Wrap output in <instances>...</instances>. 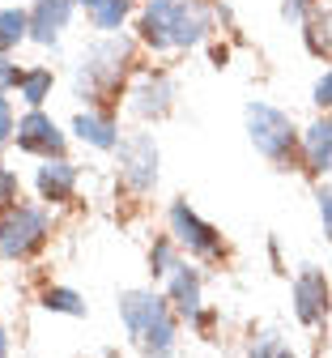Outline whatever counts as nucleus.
Segmentation results:
<instances>
[{"label":"nucleus","instance_id":"obj_22","mask_svg":"<svg viewBox=\"0 0 332 358\" xmlns=\"http://www.w3.org/2000/svg\"><path fill=\"white\" fill-rule=\"evenodd\" d=\"M17 85H22V69L0 52V94H9V90H17Z\"/></svg>","mask_w":332,"mask_h":358},{"label":"nucleus","instance_id":"obj_26","mask_svg":"<svg viewBox=\"0 0 332 358\" xmlns=\"http://www.w3.org/2000/svg\"><path fill=\"white\" fill-rule=\"evenodd\" d=\"M315 5H319V0H286V5H281V17H286V22H303Z\"/></svg>","mask_w":332,"mask_h":358},{"label":"nucleus","instance_id":"obj_17","mask_svg":"<svg viewBox=\"0 0 332 358\" xmlns=\"http://www.w3.org/2000/svg\"><path fill=\"white\" fill-rule=\"evenodd\" d=\"M22 38H30V13H22V9H0V52L17 48Z\"/></svg>","mask_w":332,"mask_h":358},{"label":"nucleus","instance_id":"obj_15","mask_svg":"<svg viewBox=\"0 0 332 358\" xmlns=\"http://www.w3.org/2000/svg\"><path fill=\"white\" fill-rule=\"evenodd\" d=\"M73 132L85 145H94V150H115L120 145V128H115V120L107 111H81L73 120Z\"/></svg>","mask_w":332,"mask_h":358},{"label":"nucleus","instance_id":"obj_4","mask_svg":"<svg viewBox=\"0 0 332 358\" xmlns=\"http://www.w3.org/2000/svg\"><path fill=\"white\" fill-rule=\"evenodd\" d=\"M243 115H247V137H252L256 154H264L281 171H290L294 158L303 154V132L294 128V120L281 107H268V103H247Z\"/></svg>","mask_w":332,"mask_h":358},{"label":"nucleus","instance_id":"obj_16","mask_svg":"<svg viewBox=\"0 0 332 358\" xmlns=\"http://www.w3.org/2000/svg\"><path fill=\"white\" fill-rule=\"evenodd\" d=\"M132 13V0H99V5L89 9V22H94V30H103V34H111V30H120L124 26V17Z\"/></svg>","mask_w":332,"mask_h":358},{"label":"nucleus","instance_id":"obj_2","mask_svg":"<svg viewBox=\"0 0 332 358\" xmlns=\"http://www.w3.org/2000/svg\"><path fill=\"white\" fill-rule=\"evenodd\" d=\"M120 316H124V329L136 341V350H145V354H171L175 350L179 320L171 311V299H162L154 290H124Z\"/></svg>","mask_w":332,"mask_h":358},{"label":"nucleus","instance_id":"obj_27","mask_svg":"<svg viewBox=\"0 0 332 358\" xmlns=\"http://www.w3.org/2000/svg\"><path fill=\"white\" fill-rule=\"evenodd\" d=\"M13 196H17V179H13V171L0 166V205H9Z\"/></svg>","mask_w":332,"mask_h":358},{"label":"nucleus","instance_id":"obj_3","mask_svg":"<svg viewBox=\"0 0 332 358\" xmlns=\"http://www.w3.org/2000/svg\"><path fill=\"white\" fill-rule=\"evenodd\" d=\"M132 64V43L128 38H103L81 56L77 64V99L103 103L124 85V73Z\"/></svg>","mask_w":332,"mask_h":358},{"label":"nucleus","instance_id":"obj_29","mask_svg":"<svg viewBox=\"0 0 332 358\" xmlns=\"http://www.w3.org/2000/svg\"><path fill=\"white\" fill-rule=\"evenodd\" d=\"M77 5H85V9H94V5H99V0H77Z\"/></svg>","mask_w":332,"mask_h":358},{"label":"nucleus","instance_id":"obj_20","mask_svg":"<svg viewBox=\"0 0 332 358\" xmlns=\"http://www.w3.org/2000/svg\"><path fill=\"white\" fill-rule=\"evenodd\" d=\"M175 264H179V239H175V235H171V239H158V243L150 248V268H154L158 278H166Z\"/></svg>","mask_w":332,"mask_h":358},{"label":"nucleus","instance_id":"obj_23","mask_svg":"<svg viewBox=\"0 0 332 358\" xmlns=\"http://www.w3.org/2000/svg\"><path fill=\"white\" fill-rule=\"evenodd\" d=\"M252 354H277V358H286V354H290V341H281L277 333H264V337L252 345Z\"/></svg>","mask_w":332,"mask_h":358},{"label":"nucleus","instance_id":"obj_10","mask_svg":"<svg viewBox=\"0 0 332 358\" xmlns=\"http://www.w3.org/2000/svg\"><path fill=\"white\" fill-rule=\"evenodd\" d=\"M132 115L136 120H162L171 115L175 107V81L166 73H150V77H140V85L132 90Z\"/></svg>","mask_w":332,"mask_h":358},{"label":"nucleus","instance_id":"obj_13","mask_svg":"<svg viewBox=\"0 0 332 358\" xmlns=\"http://www.w3.org/2000/svg\"><path fill=\"white\" fill-rule=\"evenodd\" d=\"M73 5H77V0H38L34 13H30V38L43 43V48H56L60 30L73 17Z\"/></svg>","mask_w":332,"mask_h":358},{"label":"nucleus","instance_id":"obj_14","mask_svg":"<svg viewBox=\"0 0 332 358\" xmlns=\"http://www.w3.org/2000/svg\"><path fill=\"white\" fill-rule=\"evenodd\" d=\"M303 162L315 175H332V115H319L303 132Z\"/></svg>","mask_w":332,"mask_h":358},{"label":"nucleus","instance_id":"obj_9","mask_svg":"<svg viewBox=\"0 0 332 358\" xmlns=\"http://www.w3.org/2000/svg\"><path fill=\"white\" fill-rule=\"evenodd\" d=\"M17 150L26 154H38V158H64V132L47 120L38 107H30L22 120H17V132H13Z\"/></svg>","mask_w":332,"mask_h":358},{"label":"nucleus","instance_id":"obj_28","mask_svg":"<svg viewBox=\"0 0 332 358\" xmlns=\"http://www.w3.org/2000/svg\"><path fill=\"white\" fill-rule=\"evenodd\" d=\"M9 354V337H5V324H0V358Z\"/></svg>","mask_w":332,"mask_h":358},{"label":"nucleus","instance_id":"obj_1","mask_svg":"<svg viewBox=\"0 0 332 358\" xmlns=\"http://www.w3.org/2000/svg\"><path fill=\"white\" fill-rule=\"evenodd\" d=\"M140 38L154 52H171V48H196L209 34V13L192 0H150L140 9Z\"/></svg>","mask_w":332,"mask_h":358},{"label":"nucleus","instance_id":"obj_21","mask_svg":"<svg viewBox=\"0 0 332 358\" xmlns=\"http://www.w3.org/2000/svg\"><path fill=\"white\" fill-rule=\"evenodd\" d=\"M315 205H319V227H324V239L332 243V184H319V188H315Z\"/></svg>","mask_w":332,"mask_h":358},{"label":"nucleus","instance_id":"obj_24","mask_svg":"<svg viewBox=\"0 0 332 358\" xmlns=\"http://www.w3.org/2000/svg\"><path fill=\"white\" fill-rule=\"evenodd\" d=\"M13 132H17L13 107H9V99H5V94H0V145H9V141H13Z\"/></svg>","mask_w":332,"mask_h":358},{"label":"nucleus","instance_id":"obj_7","mask_svg":"<svg viewBox=\"0 0 332 358\" xmlns=\"http://www.w3.org/2000/svg\"><path fill=\"white\" fill-rule=\"evenodd\" d=\"M166 222H171V235L179 239V248H187L192 256H205V260L222 256V235H217L187 201H175V205L166 209Z\"/></svg>","mask_w":332,"mask_h":358},{"label":"nucleus","instance_id":"obj_8","mask_svg":"<svg viewBox=\"0 0 332 358\" xmlns=\"http://www.w3.org/2000/svg\"><path fill=\"white\" fill-rule=\"evenodd\" d=\"M290 294H294V316H298V324L319 329V324H324V316H328V299H332L324 268L303 264V268H298V278H294V290H290Z\"/></svg>","mask_w":332,"mask_h":358},{"label":"nucleus","instance_id":"obj_6","mask_svg":"<svg viewBox=\"0 0 332 358\" xmlns=\"http://www.w3.org/2000/svg\"><path fill=\"white\" fill-rule=\"evenodd\" d=\"M120 179L132 188V192H154L158 184V145L150 132H132V137H124L120 145Z\"/></svg>","mask_w":332,"mask_h":358},{"label":"nucleus","instance_id":"obj_19","mask_svg":"<svg viewBox=\"0 0 332 358\" xmlns=\"http://www.w3.org/2000/svg\"><path fill=\"white\" fill-rule=\"evenodd\" d=\"M43 307L47 311H64V316H85V299L77 290H68V286H52L43 294Z\"/></svg>","mask_w":332,"mask_h":358},{"label":"nucleus","instance_id":"obj_5","mask_svg":"<svg viewBox=\"0 0 332 358\" xmlns=\"http://www.w3.org/2000/svg\"><path fill=\"white\" fill-rule=\"evenodd\" d=\"M47 231H52V217L34 205H13L0 217V256L5 260H26L43 248Z\"/></svg>","mask_w":332,"mask_h":358},{"label":"nucleus","instance_id":"obj_11","mask_svg":"<svg viewBox=\"0 0 332 358\" xmlns=\"http://www.w3.org/2000/svg\"><path fill=\"white\" fill-rule=\"evenodd\" d=\"M201 286H205V282H201V268H196V264H183V260H179L171 273H166V299H171V307L179 311L183 320H192L196 311L205 307V303H201Z\"/></svg>","mask_w":332,"mask_h":358},{"label":"nucleus","instance_id":"obj_25","mask_svg":"<svg viewBox=\"0 0 332 358\" xmlns=\"http://www.w3.org/2000/svg\"><path fill=\"white\" fill-rule=\"evenodd\" d=\"M311 103H315V107H324V111L332 107V69H324V77L315 81V90H311Z\"/></svg>","mask_w":332,"mask_h":358},{"label":"nucleus","instance_id":"obj_18","mask_svg":"<svg viewBox=\"0 0 332 358\" xmlns=\"http://www.w3.org/2000/svg\"><path fill=\"white\" fill-rule=\"evenodd\" d=\"M52 69H30V73H22V103L26 107H43L47 103V94H52Z\"/></svg>","mask_w":332,"mask_h":358},{"label":"nucleus","instance_id":"obj_12","mask_svg":"<svg viewBox=\"0 0 332 358\" xmlns=\"http://www.w3.org/2000/svg\"><path fill=\"white\" fill-rule=\"evenodd\" d=\"M34 188H38L43 201H52V205L68 201L77 192V166L68 158H43V166L34 175Z\"/></svg>","mask_w":332,"mask_h":358}]
</instances>
